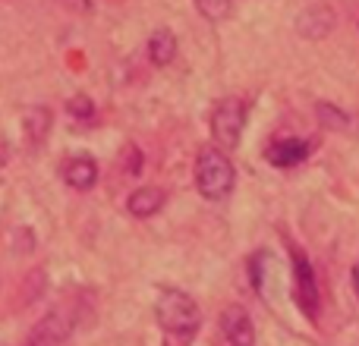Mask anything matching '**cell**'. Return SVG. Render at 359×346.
I'll use <instances>...</instances> for the list:
<instances>
[{"mask_svg": "<svg viewBox=\"0 0 359 346\" xmlns=\"http://www.w3.org/2000/svg\"><path fill=\"white\" fill-rule=\"evenodd\" d=\"M155 315L158 324H161L164 334H170L180 343H192L202 328V312H198L196 299L183 290H174V286H164L155 299Z\"/></svg>", "mask_w": 359, "mask_h": 346, "instance_id": "1", "label": "cell"}, {"mask_svg": "<svg viewBox=\"0 0 359 346\" xmlns=\"http://www.w3.org/2000/svg\"><path fill=\"white\" fill-rule=\"evenodd\" d=\"M149 57L155 67H170L177 57V35L170 29H158L149 38Z\"/></svg>", "mask_w": 359, "mask_h": 346, "instance_id": "10", "label": "cell"}, {"mask_svg": "<svg viewBox=\"0 0 359 346\" xmlns=\"http://www.w3.org/2000/svg\"><path fill=\"white\" fill-rule=\"evenodd\" d=\"M312 148H316V142H303V139H280V142L268 145L265 158H268V164H274V167H297V164H303L306 158L312 155Z\"/></svg>", "mask_w": 359, "mask_h": 346, "instance_id": "7", "label": "cell"}, {"mask_svg": "<svg viewBox=\"0 0 359 346\" xmlns=\"http://www.w3.org/2000/svg\"><path fill=\"white\" fill-rule=\"evenodd\" d=\"M217 324H221L227 346H255V324L243 305H227L217 318Z\"/></svg>", "mask_w": 359, "mask_h": 346, "instance_id": "6", "label": "cell"}, {"mask_svg": "<svg viewBox=\"0 0 359 346\" xmlns=\"http://www.w3.org/2000/svg\"><path fill=\"white\" fill-rule=\"evenodd\" d=\"M41 286H44V271H32V280L29 284H22V290H29V296H25V303H32V299L41 296Z\"/></svg>", "mask_w": 359, "mask_h": 346, "instance_id": "16", "label": "cell"}, {"mask_svg": "<svg viewBox=\"0 0 359 346\" xmlns=\"http://www.w3.org/2000/svg\"><path fill=\"white\" fill-rule=\"evenodd\" d=\"M63 183L79 189V192H88L95 183H98V164H95L88 155L67 158V164H63Z\"/></svg>", "mask_w": 359, "mask_h": 346, "instance_id": "8", "label": "cell"}, {"mask_svg": "<svg viewBox=\"0 0 359 346\" xmlns=\"http://www.w3.org/2000/svg\"><path fill=\"white\" fill-rule=\"evenodd\" d=\"M73 328H76L73 315L63 305H57V309H50L48 315L32 324L25 346H63L69 340V334H73Z\"/></svg>", "mask_w": 359, "mask_h": 346, "instance_id": "5", "label": "cell"}, {"mask_svg": "<svg viewBox=\"0 0 359 346\" xmlns=\"http://www.w3.org/2000/svg\"><path fill=\"white\" fill-rule=\"evenodd\" d=\"M164 202H168L164 189H158V186H139V189H133L130 198H126V211H130L133 217H151L164 208Z\"/></svg>", "mask_w": 359, "mask_h": 346, "instance_id": "9", "label": "cell"}, {"mask_svg": "<svg viewBox=\"0 0 359 346\" xmlns=\"http://www.w3.org/2000/svg\"><path fill=\"white\" fill-rule=\"evenodd\" d=\"M318 120H322V126H328V130H347L350 126V117L344 111H337L334 104H318Z\"/></svg>", "mask_w": 359, "mask_h": 346, "instance_id": "13", "label": "cell"}, {"mask_svg": "<svg viewBox=\"0 0 359 346\" xmlns=\"http://www.w3.org/2000/svg\"><path fill=\"white\" fill-rule=\"evenodd\" d=\"M293 299H297L299 312L316 321L318 312H322V293H318V280L309 258L297 249H293Z\"/></svg>", "mask_w": 359, "mask_h": 346, "instance_id": "4", "label": "cell"}, {"mask_svg": "<svg viewBox=\"0 0 359 346\" xmlns=\"http://www.w3.org/2000/svg\"><path fill=\"white\" fill-rule=\"evenodd\" d=\"M67 111H69V117H73V120H76V117H79V120H88V117L95 113V104L86 98V95H79V98H69V101H67Z\"/></svg>", "mask_w": 359, "mask_h": 346, "instance_id": "15", "label": "cell"}, {"mask_svg": "<svg viewBox=\"0 0 359 346\" xmlns=\"http://www.w3.org/2000/svg\"><path fill=\"white\" fill-rule=\"evenodd\" d=\"M243 126H246V101H240V98L217 101L215 113H211V139L224 151H233L240 145Z\"/></svg>", "mask_w": 359, "mask_h": 346, "instance_id": "3", "label": "cell"}, {"mask_svg": "<svg viewBox=\"0 0 359 346\" xmlns=\"http://www.w3.org/2000/svg\"><path fill=\"white\" fill-rule=\"evenodd\" d=\"M236 183V170L230 164L227 151L221 145H208V148L198 151L196 158V189L202 198L208 202H221V198L230 195Z\"/></svg>", "mask_w": 359, "mask_h": 346, "instance_id": "2", "label": "cell"}, {"mask_svg": "<svg viewBox=\"0 0 359 346\" xmlns=\"http://www.w3.org/2000/svg\"><path fill=\"white\" fill-rule=\"evenodd\" d=\"M353 290H356V296H359V261L353 265Z\"/></svg>", "mask_w": 359, "mask_h": 346, "instance_id": "17", "label": "cell"}, {"mask_svg": "<svg viewBox=\"0 0 359 346\" xmlns=\"http://www.w3.org/2000/svg\"><path fill=\"white\" fill-rule=\"evenodd\" d=\"M230 6H233V0H196L198 16H205L208 22H221L230 13Z\"/></svg>", "mask_w": 359, "mask_h": 346, "instance_id": "12", "label": "cell"}, {"mask_svg": "<svg viewBox=\"0 0 359 346\" xmlns=\"http://www.w3.org/2000/svg\"><path fill=\"white\" fill-rule=\"evenodd\" d=\"M32 249H35V233H32L29 227L13 230V252H16V255H29Z\"/></svg>", "mask_w": 359, "mask_h": 346, "instance_id": "14", "label": "cell"}, {"mask_svg": "<svg viewBox=\"0 0 359 346\" xmlns=\"http://www.w3.org/2000/svg\"><path fill=\"white\" fill-rule=\"evenodd\" d=\"M50 111L48 107H29L25 111V117H22V130H25V136H29V142L32 145H38L44 136L50 132Z\"/></svg>", "mask_w": 359, "mask_h": 346, "instance_id": "11", "label": "cell"}]
</instances>
